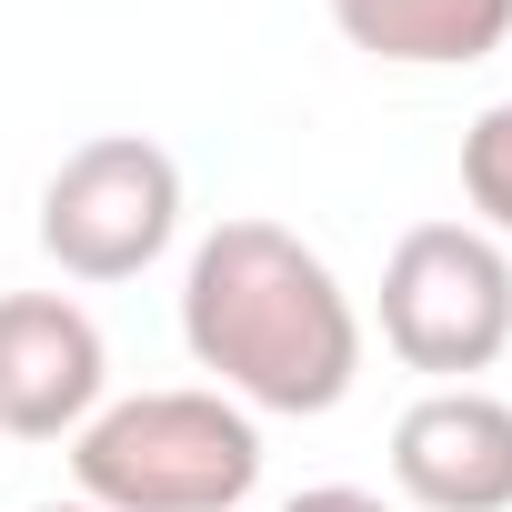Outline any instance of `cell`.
Listing matches in <instances>:
<instances>
[{
  "label": "cell",
  "instance_id": "2",
  "mask_svg": "<svg viewBox=\"0 0 512 512\" xmlns=\"http://www.w3.org/2000/svg\"><path fill=\"white\" fill-rule=\"evenodd\" d=\"M91 512H241L262 492V422L231 392H121L71 432Z\"/></svg>",
  "mask_w": 512,
  "mask_h": 512
},
{
  "label": "cell",
  "instance_id": "5",
  "mask_svg": "<svg viewBox=\"0 0 512 512\" xmlns=\"http://www.w3.org/2000/svg\"><path fill=\"white\" fill-rule=\"evenodd\" d=\"M101 392L111 352L71 292H0V442H71Z\"/></svg>",
  "mask_w": 512,
  "mask_h": 512
},
{
  "label": "cell",
  "instance_id": "10",
  "mask_svg": "<svg viewBox=\"0 0 512 512\" xmlns=\"http://www.w3.org/2000/svg\"><path fill=\"white\" fill-rule=\"evenodd\" d=\"M31 512H91V502H81V492H71V502H31Z\"/></svg>",
  "mask_w": 512,
  "mask_h": 512
},
{
  "label": "cell",
  "instance_id": "7",
  "mask_svg": "<svg viewBox=\"0 0 512 512\" xmlns=\"http://www.w3.org/2000/svg\"><path fill=\"white\" fill-rule=\"evenodd\" d=\"M332 31L392 71H472L512 41V0H332Z\"/></svg>",
  "mask_w": 512,
  "mask_h": 512
},
{
  "label": "cell",
  "instance_id": "3",
  "mask_svg": "<svg viewBox=\"0 0 512 512\" xmlns=\"http://www.w3.org/2000/svg\"><path fill=\"white\" fill-rule=\"evenodd\" d=\"M382 342L432 382L492 372L512 352V251L472 221H412L382 262Z\"/></svg>",
  "mask_w": 512,
  "mask_h": 512
},
{
  "label": "cell",
  "instance_id": "4",
  "mask_svg": "<svg viewBox=\"0 0 512 512\" xmlns=\"http://www.w3.org/2000/svg\"><path fill=\"white\" fill-rule=\"evenodd\" d=\"M171 231H181V161L141 131H101L41 181V251L61 262V282H141L171 251Z\"/></svg>",
  "mask_w": 512,
  "mask_h": 512
},
{
  "label": "cell",
  "instance_id": "6",
  "mask_svg": "<svg viewBox=\"0 0 512 512\" xmlns=\"http://www.w3.org/2000/svg\"><path fill=\"white\" fill-rule=\"evenodd\" d=\"M392 492L422 512H512V402L482 382H432L392 422Z\"/></svg>",
  "mask_w": 512,
  "mask_h": 512
},
{
  "label": "cell",
  "instance_id": "1",
  "mask_svg": "<svg viewBox=\"0 0 512 512\" xmlns=\"http://www.w3.org/2000/svg\"><path fill=\"white\" fill-rule=\"evenodd\" d=\"M181 342L211 372V392H231L241 412H282V422H312L352 402L362 382V312L342 272L282 221L201 231L181 272Z\"/></svg>",
  "mask_w": 512,
  "mask_h": 512
},
{
  "label": "cell",
  "instance_id": "8",
  "mask_svg": "<svg viewBox=\"0 0 512 512\" xmlns=\"http://www.w3.org/2000/svg\"><path fill=\"white\" fill-rule=\"evenodd\" d=\"M462 201H472V231H512V101H492L472 131H462Z\"/></svg>",
  "mask_w": 512,
  "mask_h": 512
},
{
  "label": "cell",
  "instance_id": "9",
  "mask_svg": "<svg viewBox=\"0 0 512 512\" xmlns=\"http://www.w3.org/2000/svg\"><path fill=\"white\" fill-rule=\"evenodd\" d=\"M282 512H392L382 492H362V482H312V492H292Z\"/></svg>",
  "mask_w": 512,
  "mask_h": 512
}]
</instances>
